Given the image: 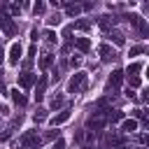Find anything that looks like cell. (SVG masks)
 <instances>
[{"instance_id": "cell-1", "label": "cell", "mask_w": 149, "mask_h": 149, "mask_svg": "<svg viewBox=\"0 0 149 149\" xmlns=\"http://www.w3.org/2000/svg\"><path fill=\"white\" fill-rule=\"evenodd\" d=\"M40 142H42V137L37 135V130H26L19 137V142L14 144V149H37Z\"/></svg>"}, {"instance_id": "cell-2", "label": "cell", "mask_w": 149, "mask_h": 149, "mask_svg": "<svg viewBox=\"0 0 149 149\" xmlns=\"http://www.w3.org/2000/svg\"><path fill=\"white\" fill-rule=\"evenodd\" d=\"M86 86H88V74L86 72H74L70 77V81H68L70 93H81V91H86Z\"/></svg>"}, {"instance_id": "cell-3", "label": "cell", "mask_w": 149, "mask_h": 149, "mask_svg": "<svg viewBox=\"0 0 149 149\" xmlns=\"http://www.w3.org/2000/svg\"><path fill=\"white\" fill-rule=\"evenodd\" d=\"M0 30H2L7 37L16 35V23H14V21H12V16H9V14H5V12H0Z\"/></svg>"}, {"instance_id": "cell-4", "label": "cell", "mask_w": 149, "mask_h": 149, "mask_svg": "<svg viewBox=\"0 0 149 149\" xmlns=\"http://www.w3.org/2000/svg\"><path fill=\"white\" fill-rule=\"evenodd\" d=\"M107 147H126V137L123 135H116L114 130H109V133H105V140H102Z\"/></svg>"}, {"instance_id": "cell-5", "label": "cell", "mask_w": 149, "mask_h": 149, "mask_svg": "<svg viewBox=\"0 0 149 149\" xmlns=\"http://www.w3.org/2000/svg\"><path fill=\"white\" fill-rule=\"evenodd\" d=\"M35 81H37V74H33V72H21L19 74V86L21 88H30Z\"/></svg>"}, {"instance_id": "cell-6", "label": "cell", "mask_w": 149, "mask_h": 149, "mask_svg": "<svg viewBox=\"0 0 149 149\" xmlns=\"http://www.w3.org/2000/svg\"><path fill=\"white\" fill-rule=\"evenodd\" d=\"M21 54H23V47H21L19 42H14V44H12V49H9V63H12V65H19Z\"/></svg>"}, {"instance_id": "cell-7", "label": "cell", "mask_w": 149, "mask_h": 149, "mask_svg": "<svg viewBox=\"0 0 149 149\" xmlns=\"http://www.w3.org/2000/svg\"><path fill=\"white\" fill-rule=\"evenodd\" d=\"M70 114H72V112H70V109L65 107V109H61V112H58L56 116H51V119H49V123H51V126L56 128V126H61V123H65V121L70 119Z\"/></svg>"}, {"instance_id": "cell-8", "label": "cell", "mask_w": 149, "mask_h": 149, "mask_svg": "<svg viewBox=\"0 0 149 149\" xmlns=\"http://www.w3.org/2000/svg\"><path fill=\"white\" fill-rule=\"evenodd\" d=\"M121 81H123V70H114L109 74V91H116L121 86Z\"/></svg>"}, {"instance_id": "cell-9", "label": "cell", "mask_w": 149, "mask_h": 149, "mask_svg": "<svg viewBox=\"0 0 149 149\" xmlns=\"http://www.w3.org/2000/svg\"><path fill=\"white\" fill-rule=\"evenodd\" d=\"M47 84H49V79L44 77V74H40V79H37V88H35V100L40 102L42 98H44V91H47Z\"/></svg>"}, {"instance_id": "cell-10", "label": "cell", "mask_w": 149, "mask_h": 149, "mask_svg": "<svg viewBox=\"0 0 149 149\" xmlns=\"http://www.w3.org/2000/svg\"><path fill=\"white\" fill-rule=\"evenodd\" d=\"M98 51H100V58H102L105 63H109V61H114V58H116V51H114L109 44H102Z\"/></svg>"}, {"instance_id": "cell-11", "label": "cell", "mask_w": 149, "mask_h": 149, "mask_svg": "<svg viewBox=\"0 0 149 149\" xmlns=\"http://www.w3.org/2000/svg\"><path fill=\"white\" fill-rule=\"evenodd\" d=\"M21 119H23V116H21V114H19V116H14V119H12V123H9V126H7V130H5V133H2V135H0V142H5V140H9V137H12V133H14V128H16V126H19V123H21Z\"/></svg>"}, {"instance_id": "cell-12", "label": "cell", "mask_w": 149, "mask_h": 149, "mask_svg": "<svg viewBox=\"0 0 149 149\" xmlns=\"http://www.w3.org/2000/svg\"><path fill=\"white\" fill-rule=\"evenodd\" d=\"M9 95H12V100H14V105H16V107H26V102H28V100H26V95H23L19 88H12V91H9Z\"/></svg>"}, {"instance_id": "cell-13", "label": "cell", "mask_w": 149, "mask_h": 149, "mask_svg": "<svg viewBox=\"0 0 149 149\" xmlns=\"http://www.w3.org/2000/svg\"><path fill=\"white\" fill-rule=\"evenodd\" d=\"M74 49H77V51H81V54H86V51L91 49L88 37H77V40H74Z\"/></svg>"}, {"instance_id": "cell-14", "label": "cell", "mask_w": 149, "mask_h": 149, "mask_svg": "<svg viewBox=\"0 0 149 149\" xmlns=\"http://www.w3.org/2000/svg\"><path fill=\"white\" fill-rule=\"evenodd\" d=\"M142 68H144V63H140V61H133V63L126 68V72H123V74H128V77H137V72H140Z\"/></svg>"}, {"instance_id": "cell-15", "label": "cell", "mask_w": 149, "mask_h": 149, "mask_svg": "<svg viewBox=\"0 0 149 149\" xmlns=\"http://www.w3.org/2000/svg\"><path fill=\"white\" fill-rule=\"evenodd\" d=\"M123 121V112L121 109H109L107 112V123H119Z\"/></svg>"}, {"instance_id": "cell-16", "label": "cell", "mask_w": 149, "mask_h": 149, "mask_svg": "<svg viewBox=\"0 0 149 149\" xmlns=\"http://www.w3.org/2000/svg\"><path fill=\"white\" fill-rule=\"evenodd\" d=\"M121 130H123V133L137 130V121H135V119H123V121H121Z\"/></svg>"}, {"instance_id": "cell-17", "label": "cell", "mask_w": 149, "mask_h": 149, "mask_svg": "<svg viewBox=\"0 0 149 149\" xmlns=\"http://www.w3.org/2000/svg\"><path fill=\"white\" fill-rule=\"evenodd\" d=\"M79 12H81V5H77V2H74V5H72V2H65V14H68V16H77Z\"/></svg>"}, {"instance_id": "cell-18", "label": "cell", "mask_w": 149, "mask_h": 149, "mask_svg": "<svg viewBox=\"0 0 149 149\" xmlns=\"http://www.w3.org/2000/svg\"><path fill=\"white\" fill-rule=\"evenodd\" d=\"M51 65H54V56H51V54H44V56L40 58V68L47 70V68H51Z\"/></svg>"}, {"instance_id": "cell-19", "label": "cell", "mask_w": 149, "mask_h": 149, "mask_svg": "<svg viewBox=\"0 0 149 149\" xmlns=\"http://www.w3.org/2000/svg\"><path fill=\"white\" fill-rule=\"evenodd\" d=\"M74 28H77V30H88V28H91V21L79 19V21H74V23H72V30H74Z\"/></svg>"}, {"instance_id": "cell-20", "label": "cell", "mask_w": 149, "mask_h": 149, "mask_svg": "<svg viewBox=\"0 0 149 149\" xmlns=\"http://www.w3.org/2000/svg\"><path fill=\"white\" fill-rule=\"evenodd\" d=\"M109 40H112V42H114L116 47H121V44L126 42V40H123V35H121L119 30H112V33H109Z\"/></svg>"}, {"instance_id": "cell-21", "label": "cell", "mask_w": 149, "mask_h": 149, "mask_svg": "<svg viewBox=\"0 0 149 149\" xmlns=\"http://www.w3.org/2000/svg\"><path fill=\"white\" fill-rule=\"evenodd\" d=\"M33 119H35V123H42V121L47 119V109H44V107H37V112L33 114Z\"/></svg>"}, {"instance_id": "cell-22", "label": "cell", "mask_w": 149, "mask_h": 149, "mask_svg": "<svg viewBox=\"0 0 149 149\" xmlns=\"http://www.w3.org/2000/svg\"><path fill=\"white\" fill-rule=\"evenodd\" d=\"M112 23H114V19H112V16H100V19H98V26H100V28H105V30H107Z\"/></svg>"}, {"instance_id": "cell-23", "label": "cell", "mask_w": 149, "mask_h": 149, "mask_svg": "<svg viewBox=\"0 0 149 149\" xmlns=\"http://www.w3.org/2000/svg\"><path fill=\"white\" fill-rule=\"evenodd\" d=\"M144 51H147V47H144V44H135V47H130L128 56H140V54H144Z\"/></svg>"}, {"instance_id": "cell-24", "label": "cell", "mask_w": 149, "mask_h": 149, "mask_svg": "<svg viewBox=\"0 0 149 149\" xmlns=\"http://www.w3.org/2000/svg\"><path fill=\"white\" fill-rule=\"evenodd\" d=\"M63 102H65V100H63V95H54V98H51V109L63 107Z\"/></svg>"}, {"instance_id": "cell-25", "label": "cell", "mask_w": 149, "mask_h": 149, "mask_svg": "<svg viewBox=\"0 0 149 149\" xmlns=\"http://www.w3.org/2000/svg\"><path fill=\"white\" fill-rule=\"evenodd\" d=\"M58 23H61V14H51L47 19V26H58Z\"/></svg>"}, {"instance_id": "cell-26", "label": "cell", "mask_w": 149, "mask_h": 149, "mask_svg": "<svg viewBox=\"0 0 149 149\" xmlns=\"http://www.w3.org/2000/svg\"><path fill=\"white\" fill-rule=\"evenodd\" d=\"M44 40H47L49 44H54V42H56L58 37H56V33H54V30H47V33H44Z\"/></svg>"}, {"instance_id": "cell-27", "label": "cell", "mask_w": 149, "mask_h": 149, "mask_svg": "<svg viewBox=\"0 0 149 149\" xmlns=\"http://www.w3.org/2000/svg\"><path fill=\"white\" fill-rule=\"evenodd\" d=\"M33 12H35V14H42V12H44V2H35V5H33Z\"/></svg>"}, {"instance_id": "cell-28", "label": "cell", "mask_w": 149, "mask_h": 149, "mask_svg": "<svg viewBox=\"0 0 149 149\" xmlns=\"http://www.w3.org/2000/svg\"><path fill=\"white\" fill-rule=\"evenodd\" d=\"M133 116H135V119H142V123H147V119H144V112H142V109H133Z\"/></svg>"}, {"instance_id": "cell-29", "label": "cell", "mask_w": 149, "mask_h": 149, "mask_svg": "<svg viewBox=\"0 0 149 149\" xmlns=\"http://www.w3.org/2000/svg\"><path fill=\"white\" fill-rule=\"evenodd\" d=\"M128 81H130V86H140V77H128Z\"/></svg>"}, {"instance_id": "cell-30", "label": "cell", "mask_w": 149, "mask_h": 149, "mask_svg": "<svg viewBox=\"0 0 149 149\" xmlns=\"http://www.w3.org/2000/svg\"><path fill=\"white\" fill-rule=\"evenodd\" d=\"M56 135H58V130H51V133H47V135H44V140H54Z\"/></svg>"}, {"instance_id": "cell-31", "label": "cell", "mask_w": 149, "mask_h": 149, "mask_svg": "<svg viewBox=\"0 0 149 149\" xmlns=\"http://www.w3.org/2000/svg\"><path fill=\"white\" fill-rule=\"evenodd\" d=\"M79 63H81V58H77V56H74V58H72V61H70V65H72V68H77V65H79Z\"/></svg>"}, {"instance_id": "cell-32", "label": "cell", "mask_w": 149, "mask_h": 149, "mask_svg": "<svg viewBox=\"0 0 149 149\" xmlns=\"http://www.w3.org/2000/svg\"><path fill=\"white\" fill-rule=\"evenodd\" d=\"M81 9H86V12H88V9H93V2H84V5H81Z\"/></svg>"}, {"instance_id": "cell-33", "label": "cell", "mask_w": 149, "mask_h": 149, "mask_svg": "<svg viewBox=\"0 0 149 149\" xmlns=\"http://www.w3.org/2000/svg\"><path fill=\"white\" fill-rule=\"evenodd\" d=\"M126 95H128V98H130V100H137V95H135V93H133V91H130V88H128V91H126Z\"/></svg>"}, {"instance_id": "cell-34", "label": "cell", "mask_w": 149, "mask_h": 149, "mask_svg": "<svg viewBox=\"0 0 149 149\" xmlns=\"http://www.w3.org/2000/svg\"><path fill=\"white\" fill-rule=\"evenodd\" d=\"M63 147H65V142H63V140H58V142L54 144V149H63Z\"/></svg>"}, {"instance_id": "cell-35", "label": "cell", "mask_w": 149, "mask_h": 149, "mask_svg": "<svg viewBox=\"0 0 149 149\" xmlns=\"http://www.w3.org/2000/svg\"><path fill=\"white\" fill-rule=\"evenodd\" d=\"M0 93H2V95H7V91H5V84H2V79H0Z\"/></svg>"}, {"instance_id": "cell-36", "label": "cell", "mask_w": 149, "mask_h": 149, "mask_svg": "<svg viewBox=\"0 0 149 149\" xmlns=\"http://www.w3.org/2000/svg\"><path fill=\"white\" fill-rule=\"evenodd\" d=\"M2 56H5V51H2V47H0V63H2Z\"/></svg>"}]
</instances>
